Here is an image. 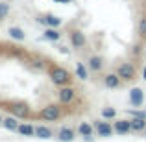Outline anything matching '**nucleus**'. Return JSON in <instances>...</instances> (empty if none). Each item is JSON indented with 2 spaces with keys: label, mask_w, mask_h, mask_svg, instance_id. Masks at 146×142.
I'll return each mask as SVG.
<instances>
[{
  "label": "nucleus",
  "mask_w": 146,
  "mask_h": 142,
  "mask_svg": "<svg viewBox=\"0 0 146 142\" xmlns=\"http://www.w3.org/2000/svg\"><path fill=\"white\" fill-rule=\"evenodd\" d=\"M35 137H37V139H44V140H48L50 137H52V131H50L46 125H39V127H35Z\"/></svg>",
  "instance_id": "17"
},
{
  "label": "nucleus",
  "mask_w": 146,
  "mask_h": 142,
  "mask_svg": "<svg viewBox=\"0 0 146 142\" xmlns=\"http://www.w3.org/2000/svg\"><path fill=\"white\" fill-rule=\"evenodd\" d=\"M96 133H98V137L107 139V137H111L115 133V127L111 124H107V122H96Z\"/></svg>",
  "instance_id": "7"
},
{
  "label": "nucleus",
  "mask_w": 146,
  "mask_h": 142,
  "mask_svg": "<svg viewBox=\"0 0 146 142\" xmlns=\"http://www.w3.org/2000/svg\"><path fill=\"white\" fill-rule=\"evenodd\" d=\"M102 116L104 118H115L117 116V111H115L113 107H104L102 109Z\"/></svg>",
  "instance_id": "22"
},
{
  "label": "nucleus",
  "mask_w": 146,
  "mask_h": 142,
  "mask_svg": "<svg viewBox=\"0 0 146 142\" xmlns=\"http://www.w3.org/2000/svg\"><path fill=\"white\" fill-rule=\"evenodd\" d=\"M59 116H61V107H57V105H46L41 111V118H43V120H48V122L57 120Z\"/></svg>",
  "instance_id": "2"
},
{
  "label": "nucleus",
  "mask_w": 146,
  "mask_h": 142,
  "mask_svg": "<svg viewBox=\"0 0 146 142\" xmlns=\"http://www.w3.org/2000/svg\"><path fill=\"white\" fill-rule=\"evenodd\" d=\"M56 2H70V0H56Z\"/></svg>",
  "instance_id": "28"
},
{
  "label": "nucleus",
  "mask_w": 146,
  "mask_h": 142,
  "mask_svg": "<svg viewBox=\"0 0 146 142\" xmlns=\"http://www.w3.org/2000/svg\"><path fill=\"white\" fill-rule=\"evenodd\" d=\"M78 133L82 137H85V140H91V135H93V125L89 122H82L78 125Z\"/></svg>",
  "instance_id": "13"
},
{
  "label": "nucleus",
  "mask_w": 146,
  "mask_h": 142,
  "mask_svg": "<svg viewBox=\"0 0 146 142\" xmlns=\"http://www.w3.org/2000/svg\"><path fill=\"white\" fill-rule=\"evenodd\" d=\"M70 43L74 48H83L87 44V37L83 32H80V30H76V32L70 33Z\"/></svg>",
  "instance_id": "6"
},
{
  "label": "nucleus",
  "mask_w": 146,
  "mask_h": 142,
  "mask_svg": "<svg viewBox=\"0 0 146 142\" xmlns=\"http://www.w3.org/2000/svg\"><path fill=\"white\" fill-rule=\"evenodd\" d=\"M143 79H146V67H144V70H143Z\"/></svg>",
  "instance_id": "27"
},
{
  "label": "nucleus",
  "mask_w": 146,
  "mask_h": 142,
  "mask_svg": "<svg viewBox=\"0 0 146 142\" xmlns=\"http://www.w3.org/2000/svg\"><path fill=\"white\" fill-rule=\"evenodd\" d=\"M17 131L21 133L22 137H33V135H35V127L30 125V124H19Z\"/></svg>",
  "instance_id": "15"
},
{
  "label": "nucleus",
  "mask_w": 146,
  "mask_h": 142,
  "mask_svg": "<svg viewBox=\"0 0 146 142\" xmlns=\"http://www.w3.org/2000/svg\"><path fill=\"white\" fill-rule=\"evenodd\" d=\"M76 139V131L70 127H61L59 129V140L61 142H72Z\"/></svg>",
  "instance_id": "11"
},
{
  "label": "nucleus",
  "mask_w": 146,
  "mask_h": 142,
  "mask_svg": "<svg viewBox=\"0 0 146 142\" xmlns=\"http://www.w3.org/2000/svg\"><path fill=\"white\" fill-rule=\"evenodd\" d=\"M129 100H131V103H133L135 107L143 105V102H144V92H143V89H139V87L131 89V92H129Z\"/></svg>",
  "instance_id": "8"
},
{
  "label": "nucleus",
  "mask_w": 146,
  "mask_h": 142,
  "mask_svg": "<svg viewBox=\"0 0 146 142\" xmlns=\"http://www.w3.org/2000/svg\"><path fill=\"white\" fill-rule=\"evenodd\" d=\"M104 83H106L107 89H117V87L120 85V76L118 74H107L106 79H104Z\"/></svg>",
  "instance_id": "12"
},
{
  "label": "nucleus",
  "mask_w": 146,
  "mask_h": 142,
  "mask_svg": "<svg viewBox=\"0 0 146 142\" xmlns=\"http://www.w3.org/2000/svg\"><path fill=\"white\" fill-rule=\"evenodd\" d=\"M2 125L6 129H9V131H17L19 127V122H17V116H6L2 120Z\"/></svg>",
  "instance_id": "14"
},
{
  "label": "nucleus",
  "mask_w": 146,
  "mask_h": 142,
  "mask_svg": "<svg viewBox=\"0 0 146 142\" xmlns=\"http://www.w3.org/2000/svg\"><path fill=\"white\" fill-rule=\"evenodd\" d=\"M117 74L120 76V79H124V81H129V79L135 78V67H133L131 63H122L120 67H118Z\"/></svg>",
  "instance_id": "3"
},
{
  "label": "nucleus",
  "mask_w": 146,
  "mask_h": 142,
  "mask_svg": "<svg viewBox=\"0 0 146 142\" xmlns=\"http://www.w3.org/2000/svg\"><path fill=\"white\" fill-rule=\"evenodd\" d=\"M50 79H52L56 85L63 87V85H68L72 78H70V72L68 70H65V68H61V67H54L52 70H50Z\"/></svg>",
  "instance_id": "1"
},
{
  "label": "nucleus",
  "mask_w": 146,
  "mask_h": 142,
  "mask_svg": "<svg viewBox=\"0 0 146 142\" xmlns=\"http://www.w3.org/2000/svg\"><path fill=\"white\" fill-rule=\"evenodd\" d=\"M43 22L50 28H57V26H61V18L56 17V15H46V17L43 18Z\"/></svg>",
  "instance_id": "18"
},
{
  "label": "nucleus",
  "mask_w": 146,
  "mask_h": 142,
  "mask_svg": "<svg viewBox=\"0 0 146 142\" xmlns=\"http://www.w3.org/2000/svg\"><path fill=\"white\" fill-rule=\"evenodd\" d=\"M144 131H146V127H144Z\"/></svg>",
  "instance_id": "30"
},
{
  "label": "nucleus",
  "mask_w": 146,
  "mask_h": 142,
  "mask_svg": "<svg viewBox=\"0 0 146 142\" xmlns=\"http://www.w3.org/2000/svg\"><path fill=\"white\" fill-rule=\"evenodd\" d=\"M59 37H61V35H59V32H57L56 28H50V26H48V28L44 30V39H48V41H57Z\"/></svg>",
  "instance_id": "20"
},
{
  "label": "nucleus",
  "mask_w": 146,
  "mask_h": 142,
  "mask_svg": "<svg viewBox=\"0 0 146 142\" xmlns=\"http://www.w3.org/2000/svg\"><path fill=\"white\" fill-rule=\"evenodd\" d=\"M133 116H141V118H146V113H143V111H133Z\"/></svg>",
  "instance_id": "25"
},
{
  "label": "nucleus",
  "mask_w": 146,
  "mask_h": 142,
  "mask_svg": "<svg viewBox=\"0 0 146 142\" xmlns=\"http://www.w3.org/2000/svg\"><path fill=\"white\" fill-rule=\"evenodd\" d=\"M87 67H89L91 72H98V70H102V67H104V59L100 55H91Z\"/></svg>",
  "instance_id": "9"
},
{
  "label": "nucleus",
  "mask_w": 146,
  "mask_h": 142,
  "mask_svg": "<svg viewBox=\"0 0 146 142\" xmlns=\"http://www.w3.org/2000/svg\"><path fill=\"white\" fill-rule=\"evenodd\" d=\"M76 76H78L82 81H85L87 79V76H89V72H87V68L83 67L82 63H76Z\"/></svg>",
  "instance_id": "21"
},
{
  "label": "nucleus",
  "mask_w": 146,
  "mask_h": 142,
  "mask_svg": "<svg viewBox=\"0 0 146 142\" xmlns=\"http://www.w3.org/2000/svg\"><path fill=\"white\" fill-rule=\"evenodd\" d=\"M7 33H9L11 39H17V41H24V37H26V35H24V32H22L21 28H15V26L7 30Z\"/></svg>",
  "instance_id": "19"
},
{
  "label": "nucleus",
  "mask_w": 146,
  "mask_h": 142,
  "mask_svg": "<svg viewBox=\"0 0 146 142\" xmlns=\"http://www.w3.org/2000/svg\"><path fill=\"white\" fill-rule=\"evenodd\" d=\"M115 133H118V135H126V133L131 131V124H129V120H120V122H115Z\"/></svg>",
  "instance_id": "10"
},
{
  "label": "nucleus",
  "mask_w": 146,
  "mask_h": 142,
  "mask_svg": "<svg viewBox=\"0 0 146 142\" xmlns=\"http://www.w3.org/2000/svg\"><path fill=\"white\" fill-rule=\"evenodd\" d=\"M7 13H9V4H6V2H0V18H4Z\"/></svg>",
  "instance_id": "23"
},
{
  "label": "nucleus",
  "mask_w": 146,
  "mask_h": 142,
  "mask_svg": "<svg viewBox=\"0 0 146 142\" xmlns=\"http://www.w3.org/2000/svg\"><path fill=\"white\" fill-rule=\"evenodd\" d=\"M9 111L13 113V116L17 118H28L30 116V107L26 103H11Z\"/></svg>",
  "instance_id": "4"
},
{
  "label": "nucleus",
  "mask_w": 146,
  "mask_h": 142,
  "mask_svg": "<svg viewBox=\"0 0 146 142\" xmlns=\"http://www.w3.org/2000/svg\"><path fill=\"white\" fill-rule=\"evenodd\" d=\"M139 35L141 37H146V17L141 18V22H139Z\"/></svg>",
  "instance_id": "24"
},
{
  "label": "nucleus",
  "mask_w": 146,
  "mask_h": 142,
  "mask_svg": "<svg viewBox=\"0 0 146 142\" xmlns=\"http://www.w3.org/2000/svg\"><path fill=\"white\" fill-rule=\"evenodd\" d=\"M2 120H4V118H2V116H0V124H2Z\"/></svg>",
  "instance_id": "29"
},
{
  "label": "nucleus",
  "mask_w": 146,
  "mask_h": 142,
  "mask_svg": "<svg viewBox=\"0 0 146 142\" xmlns=\"http://www.w3.org/2000/svg\"><path fill=\"white\" fill-rule=\"evenodd\" d=\"M41 63H43V61H33V67H35V68H41V67H43V65H41Z\"/></svg>",
  "instance_id": "26"
},
{
  "label": "nucleus",
  "mask_w": 146,
  "mask_h": 142,
  "mask_svg": "<svg viewBox=\"0 0 146 142\" xmlns=\"http://www.w3.org/2000/svg\"><path fill=\"white\" fill-rule=\"evenodd\" d=\"M74 96H76V90L70 89V87H67V85H63L59 89V92H57V98H59L61 103H70L72 100H74Z\"/></svg>",
  "instance_id": "5"
},
{
  "label": "nucleus",
  "mask_w": 146,
  "mask_h": 142,
  "mask_svg": "<svg viewBox=\"0 0 146 142\" xmlns=\"http://www.w3.org/2000/svg\"><path fill=\"white\" fill-rule=\"evenodd\" d=\"M129 124H131V131H143L146 127L144 118H141V116H133V120H129Z\"/></svg>",
  "instance_id": "16"
}]
</instances>
